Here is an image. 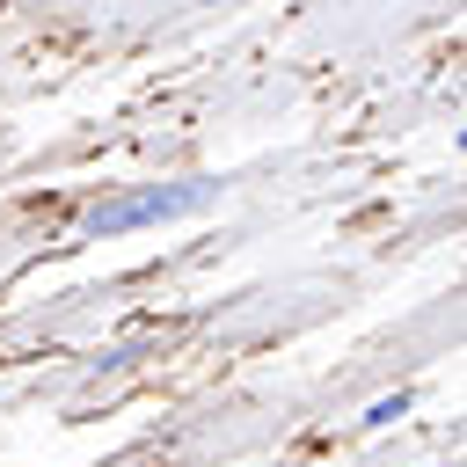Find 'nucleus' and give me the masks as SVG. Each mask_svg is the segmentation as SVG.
Returning a JSON list of instances; mask_svg holds the SVG:
<instances>
[{
	"label": "nucleus",
	"instance_id": "2",
	"mask_svg": "<svg viewBox=\"0 0 467 467\" xmlns=\"http://www.w3.org/2000/svg\"><path fill=\"white\" fill-rule=\"evenodd\" d=\"M409 401H416V394H409V387H394V394H379V401H372V409H365V416H358V431H394V423H401V416H409Z\"/></svg>",
	"mask_w": 467,
	"mask_h": 467
},
{
	"label": "nucleus",
	"instance_id": "1",
	"mask_svg": "<svg viewBox=\"0 0 467 467\" xmlns=\"http://www.w3.org/2000/svg\"><path fill=\"white\" fill-rule=\"evenodd\" d=\"M212 197H219V182H204V175H182V182H146V190H131V197H109V204H95V212L80 219V234H88V241L139 234V226H161V219L204 212Z\"/></svg>",
	"mask_w": 467,
	"mask_h": 467
}]
</instances>
